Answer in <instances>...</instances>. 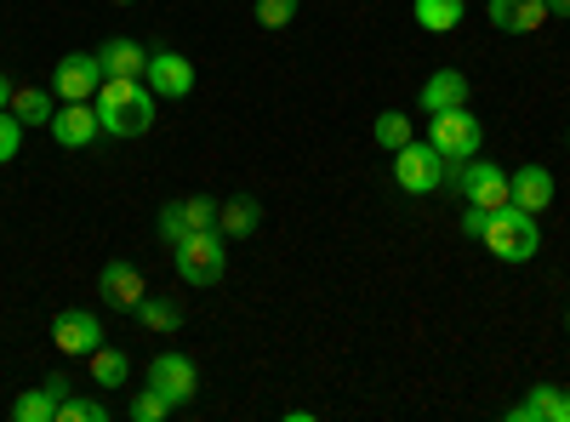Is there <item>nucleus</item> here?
I'll return each mask as SVG.
<instances>
[{"mask_svg": "<svg viewBox=\"0 0 570 422\" xmlns=\"http://www.w3.org/2000/svg\"><path fill=\"white\" fill-rule=\"evenodd\" d=\"M98 120H104V131L109 137H142L155 126V91H149V80H126V75H104V86H98Z\"/></svg>", "mask_w": 570, "mask_h": 422, "instance_id": "obj_1", "label": "nucleus"}, {"mask_svg": "<svg viewBox=\"0 0 570 422\" xmlns=\"http://www.w3.org/2000/svg\"><path fill=\"white\" fill-rule=\"evenodd\" d=\"M428 144H434L440 160H445V183H456V171L480 155L485 131H480V120H473V109H440V115H428Z\"/></svg>", "mask_w": 570, "mask_h": 422, "instance_id": "obj_2", "label": "nucleus"}, {"mask_svg": "<svg viewBox=\"0 0 570 422\" xmlns=\"http://www.w3.org/2000/svg\"><path fill=\"white\" fill-rule=\"evenodd\" d=\"M171 268H177V279H183V286L206 292V286H217V279H223V268H228V241H223L217 228L183 234V241L171 246Z\"/></svg>", "mask_w": 570, "mask_h": 422, "instance_id": "obj_3", "label": "nucleus"}, {"mask_svg": "<svg viewBox=\"0 0 570 422\" xmlns=\"http://www.w3.org/2000/svg\"><path fill=\"white\" fill-rule=\"evenodd\" d=\"M480 241H485V252L497 263H531L542 252V228H537V217L525 206H502V212H491Z\"/></svg>", "mask_w": 570, "mask_h": 422, "instance_id": "obj_4", "label": "nucleus"}, {"mask_svg": "<svg viewBox=\"0 0 570 422\" xmlns=\"http://www.w3.org/2000/svg\"><path fill=\"white\" fill-rule=\"evenodd\" d=\"M451 189H456L462 200H473V206H485V212H502V206H513L508 171H502L497 160H485V155H473V160L456 171V183H451Z\"/></svg>", "mask_w": 570, "mask_h": 422, "instance_id": "obj_5", "label": "nucleus"}, {"mask_svg": "<svg viewBox=\"0 0 570 422\" xmlns=\"http://www.w3.org/2000/svg\"><path fill=\"white\" fill-rule=\"evenodd\" d=\"M394 183L405 195H434L440 183H445V160H440V149L434 144H411L405 149H394Z\"/></svg>", "mask_w": 570, "mask_h": 422, "instance_id": "obj_6", "label": "nucleus"}, {"mask_svg": "<svg viewBox=\"0 0 570 422\" xmlns=\"http://www.w3.org/2000/svg\"><path fill=\"white\" fill-rule=\"evenodd\" d=\"M98 86H104L98 52H69V58H58V75H52L58 104H91V98H98Z\"/></svg>", "mask_w": 570, "mask_h": 422, "instance_id": "obj_7", "label": "nucleus"}, {"mask_svg": "<svg viewBox=\"0 0 570 422\" xmlns=\"http://www.w3.org/2000/svg\"><path fill=\"white\" fill-rule=\"evenodd\" d=\"M149 389H160L183 411V405H195V394H200V371H195L188 354H155L149 360Z\"/></svg>", "mask_w": 570, "mask_h": 422, "instance_id": "obj_8", "label": "nucleus"}, {"mask_svg": "<svg viewBox=\"0 0 570 422\" xmlns=\"http://www.w3.org/2000/svg\"><path fill=\"white\" fill-rule=\"evenodd\" d=\"M155 228H160V241H166V246H177L183 234L217 228V200H212V195H188V200H171V206H160Z\"/></svg>", "mask_w": 570, "mask_h": 422, "instance_id": "obj_9", "label": "nucleus"}, {"mask_svg": "<svg viewBox=\"0 0 570 422\" xmlns=\"http://www.w3.org/2000/svg\"><path fill=\"white\" fill-rule=\"evenodd\" d=\"M98 292H104V303L109 308H137L142 297H149V279H142V268L137 263H126V257H115V263H104V274H98Z\"/></svg>", "mask_w": 570, "mask_h": 422, "instance_id": "obj_10", "label": "nucleus"}, {"mask_svg": "<svg viewBox=\"0 0 570 422\" xmlns=\"http://www.w3.org/2000/svg\"><path fill=\"white\" fill-rule=\"evenodd\" d=\"M508 422H570V389H559V383H531L525 400L508 405Z\"/></svg>", "mask_w": 570, "mask_h": 422, "instance_id": "obj_11", "label": "nucleus"}, {"mask_svg": "<svg viewBox=\"0 0 570 422\" xmlns=\"http://www.w3.org/2000/svg\"><path fill=\"white\" fill-rule=\"evenodd\" d=\"M142 80H149V91H155V98H188V91H195V63H188L183 52H149V75H142Z\"/></svg>", "mask_w": 570, "mask_h": 422, "instance_id": "obj_12", "label": "nucleus"}, {"mask_svg": "<svg viewBox=\"0 0 570 422\" xmlns=\"http://www.w3.org/2000/svg\"><path fill=\"white\" fill-rule=\"evenodd\" d=\"M46 131H52L63 149H91V144H98V131H104L98 104H63V109L52 115V126H46Z\"/></svg>", "mask_w": 570, "mask_h": 422, "instance_id": "obj_13", "label": "nucleus"}, {"mask_svg": "<svg viewBox=\"0 0 570 422\" xmlns=\"http://www.w3.org/2000/svg\"><path fill=\"white\" fill-rule=\"evenodd\" d=\"M52 343H58V354H91L104 343V325H98L91 308H63L52 320Z\"/></svg>", "mask_w": 570, "mask_h": 422, "instance_id": "obj_14", "label": "nucleus"}, {"mask_svg": "<svg viewBox=\"0 0 570 422\" xmlns=\"http://www.w3.org/2000/svg\"><path fill=\"white\" fill-rule=\"evenodd\" d=\"M491 29L502 35H537L548 23V0H491Z\"/></svg>", "mask_w": 570, "mask_h": 422, "instance_id": "obj_15", "label": "nucleus"}, {"mask_svg": "<svg viewBox=\"0 0 570 422\" xmlns=\"http://www.w3.org/2000/svg\"><path fill=\"white\" fill-rule=\"evenodd\" d=\"M440 109H468V75L462 69H434L422 80V115H440Z\"/></svg>", "mask_w": 570, "mask_h": 422, "instance_id": "obj_16", "label": "nucleus"}, {"mask_svg": "<svg viewBox=\"0 0 570 422\" xmlns=\"http://www.w3.org/2000/svg\"><path fill=\"white\" fill-rule=\"evenodd\" d=\"M508 189H513V206H525L531 217H542L553 206V171L548 166H519L508 177Z\"/></svg>", "mask_w": 570, "mask_h": 422, "instance_id": "obj_17", "label": "nucleus"}, {"mask_svg": "<svg viewBox=\"0 0 570 422\" xmlns=\"http://www.w3.org/2000/svg\"><path fill=\"white\" fill-rule=\"evenodd\" d=\"M263 228V200L252 195H234V200H217V234L223 241H246V234Z\"/></svg>", "mask_w": 570, "mask_h": 422, "instance_id": "obj_18", "label": "nucleus"}, {"mask_svg": "<svg viewBox=\"0 0 570 422\" xmlns=\"http://www.w3.org/2000/svg\"><path fill=\"white\" fill-rule=\"evenodd\" d=\"M98 63H104V75H126V80L149 75V52H142L137 40H126V35H115V40L98 46Z\"/></svg>", "mask_w": 570, "mask_h": 422, "instance_id": "obj_19", "label": "nucleus"}, {"mask_svg": "<svg viewBox=\"0 0 570 422\" xmlns=\"http://www.w3.org/2000/svg\"><path fill=\"white\" fill-rule=\"evenodd\" d=\"M12 115H18L23 126H52L58 91H46V86H12Z\"/></svg>", "mask_w": 570, "mask_h": 422, "instance_id": "obj_20", "label": "nucleus"}, {"mask_svg": "<svg viewBox=\"0 0 570 422\" xmlns=\"http://www.w3.org/2000/svg\"><path fill=\"white\" fill-rule=\"evenodd\" d=\"M137 320H142V332H155V337H171V332H183V303L177 297H142L137 308H131Z\"/></svg>", "mask_w": 570, "mask_h": 422, "instance_id": "obj_21", "label": "nucleus"}, {"mask_svg": "<svg viewBox=\"0 0 570 422\" xmlns=\"http://www.w3.org/2000/svg\"><path fill=\"white\" fill-rule=\"evenodd\" d=\"M411 12H416V23L428 35H451L462 23V12H468V0H411Z\"/></svg>", "mask_w": 570, "mask_h": 422, "instance_id": "obj_22", "label": "nucleus"}, {"mask_svg": "<svg viewBox=\"0 0 570 422\" xmlns=\"http://www.w3.org/2000/svg\"><path fill=\"white\" fill-rule=\"evenodd\" d=\"M86 360H91V383H104V389H120V383L131 377V360H126L120 349H104V343H98Z\"/></svg>", "mask_w": 570, "mask_h": 422, "instance_id": "obj_23", "label": "nucleus"}, {"mask_svg": "<svg viewBox=\"0 0 570 422\" xmlns=\"http://www.w3.org/2000/svg\"><path fill=\"white\" fill-rule=\"evenodd\" d=\"M12 416L18 422H58V400H52V389H29V394H18L12 400Z\"/></svg>", "mask_w": 570, "mask_h": 422, "instance_id": "obj_24", "label": "nucleus"}, {"mask_svg": "<svg viewBox=\"0 0 570 422\" xmlns=\"http://www.w3.org/2000/svg\"><path fill=\"white\" fill-rule=\"evenodd\" d=\"M411 144V115H400V109H383L376 115V149H405Z\"/></svg>", "mask_w": 570, "mask_h": 422, "instance_id": "obj_25", "label": "nucleus"}, {"mask_svg": "<svg viewBox=\"0 0 570 422\" xmlns=\"http://www.w3.org/2000/svg\"><path fill=\"white\" fill-rule=\"evenodd\" d=\"M58 422H109V405L98 394H69L58 405Z\"/></svg>", "mask_w": 570, "mask_h": 422, "instance_id": "obj_26", "label": "nucleus"}, {"mask_svg": "<svg viewBox=\"0 0 570 422\" xmlns=\"http://www.w3.org/2000/svg\"><path fill=\"white\" fill-rule=\"evenodd\" d=\"M171 411H177V405H171L160 389H142V394L131 400V422H166Z\"/></svg>", "mask_w": 570, "mask_h": 422, "instance_id": "obj_27", "label": "nucleus"}, {"mask_svg": "<svg viewBox=\"0 0 570 422\" xmlns=\"http://www.w3.org/2000/svg\"><path fill=\"white\" fill-rule=\"evenodd\" d=\"M18 149H23V120L12 109H0V166H7Z\"/></svg>", "mask_w": 570, "mask_h": 422, "instance_id": "obj_28", "label": "nucleus"}, {"mask_svg": "<svg viewBox=\"0 0 570 422\" xmlns=\"http://www.w3.org/2000/svg\"><path fill=\"white\" fill-rule=\"evenodd\" d=\"M297 18V0H257V23L263 29H285Z\"/></svg>", "mask_w": 570, "mask_h": 422, "instance_id": "obj_29", "label": "nucleus"}, {"mask_svg": "<svg viewBox=\"0 0 570 422\" xmlns=\"http://www.w3.org/2000/svg\"><path fill=\"white\" fill-rule=\"evenodd\" d=\"M485 223H491V212H485V206H473V200L462 206V234H468V241H480Z\"/></svg>", "mask_w": 570, "mask_h": 422, "instance_id": "obj_30", "label": "nucleus"}, {"mask_svg": "<svg viewBox=\"0 0 570 422\" xmlns=\"http://www.w3.org/2000/svg\"><path fill=\"white\" fill-rule=\"evenodd\" d=\"M46 389H52V400L63 405V400L75 394V377H63V371H52V377H46Z\"/></svg>", "mask_w": 570, "mask_h": 422, "instance_id": "obj_31", "label": "nucleus"}, {"mask_svg": "<svg viewBox=\"0 0 570 422\" xmlns=\"http://www.w3.org/2000/svg\"><path fill=\"white\" fill-rule=\"evenodd\" d=\"M548 18H570V0H548Z\"/></svg>", "mask_w": 570, "mask_h": 422, "instance_id": "obj_32", "label": "nucleus"}, {"mask_svg": "<svg viewBox=\"0 0 570 422\" xmlns=\"http://www.w3.org/2000/svg\"><path fill=\"white\" fill-rule=\"evenodd\" d=\"M0 109H12V80L0 75Z\"/></svg>", "mask_w": 570, "mask_h": 422, "instance_id": "obj_33", "label": "nucleus"}, {"mask_svg": "<svg viewBox=\"0 0 570 422\" xmlns=\"http://www.w3.org/2000/svg\"><path fill=\"white\" fill-rule=\"evenodd\" d=\"M564 332H570V308H564Z\"/></svg>", "mask_w": 570, "mask_h": 422, "instance_id": "obj_34", "label": "nucleus"}, {"mask_svg": "<svg viewBox=\"0 0 570 422\" xmlns=\"http://www.w3.org/2000/svg\"><path fill=\"white\" fill-rule=\"evenodd\" d=\"M115 7H131V0H115Z\"/></svg>", "mask_w": 570, "mask_h": 422, "instance_id": "obj_35", "label": "nucleus"}, {"mask_svg": "<svg viewBox=\"0 0 570 422\" xmlns=\"http://www.w3.org/2000/svg\"><path fill=\"white\" fill-rule=\"evenodd\" d=\"M564 149H570V131H564Z\"/></svg>", "mask_w": 570, "mask_h": 422, "instance_id": "obj_36", "label": "nucleus"}]
</instances>
